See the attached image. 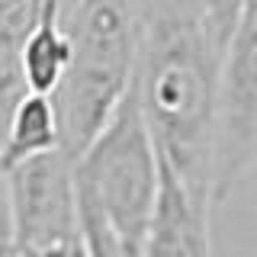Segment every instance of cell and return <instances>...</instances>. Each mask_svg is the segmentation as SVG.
I'll return each mask as SVG.
<instances>
[{
  "label": "cell",
  "mask_w": 257,
  "mask_h": 257,
  "mask_svg": "<svg viewBox=\"0 0 257 257\" xmlns=\"http://www.w3.org/2000/svg\"><path fill=\"white\" fill-rule=\"evenodd\" d=\"M222 48L209 36L196 0H174L139 16L132 90L161 161L190 199L212 215V155L219 116Z\"/></svg>",
  "instance_id": "6da1fadb"
},
{
  "label": "cell",
  "mask_w": 257,
  "mask_h": 257,
  "mask_svg": "<svg viewBox=\"0 0 257 257\" xmlns=\"http://www.w3.org/2000/svg\"><path fill=\"white\" fill-rule=\"evenodd\" d=\"M68 68L52 93L61 151L77 158L109 122L135 80L139 10L135 0H71L64 7Z\"/></svg>",
  "instance_id": "7a4b0ae2"
},
{
  "label": "cell",
  "mask_w": 257,
  "mask_h": 257,
  "mask_svg": "<svg viewBox=\"0 0 257 257\" xmlns=\"http://www.w3.org/2000/svg\"><path fill=\"white\" fill-rule=\"evenodd\" d=\"M158 180L161 158L155 139L142 119L135 90H128L109 122L74 158L77 206L100 219L122 247L142 254Z\"/></svg>",
  "instance_id": "3957f363"
},
{
  "label": "cell",
  "mask_w": 257,
  "mask_h": 257,
  "mask_svg": "<svg viewBox=\"0 0 257 257\" xmlns=\"http://www.w3.org/2000/svg\"><path fill=\"white\" fill-rule=\"evenodd\" d=\"M257 164V16L244 20L222 55L212 155V209Z\"/></svg>",
  "instance_id": "277c9868"
},
{
  "label": "cell",
  "mask_w": 257,
  "mask_h": 257,
  "mask_svg": "<svg viewBox=\"0 0 257 257\" xmlns=\"http://www.w3.org/2000/svg\"><path fill=\"white\" fill-rule=\"evenodd\" d=\"M4 180L16 247L55 251L80 241V209L71 155L58 148L29 158L4 171Z\"/></svg>",
  "instance_id": "5b68a950"
},
{
  "label": "cell",
  "mask_w": 257,
  "mask_h": 257,
  "mask_svg": "<svg viewBox=\"0 0 257 257\" xmlns=\"http://www.w3.org/2000/svg\"><path fill=\"white\" fill-rule=\"evenodd\" d=\"M209 219L212 215H206L193 203L180 177L161 161L158 199L151 209V222L145 228L142 257H212Z\"/></svg>",
  "instance_id": "8992f818"
},
{
  "label": "cell",
  "mask_w": 257,
  "mask_h": 257,
  "mask_svg": "<svg viewBox=\"0 0 257 257\" xmlns=\"http://www.w3.org/2000/svg\"><path fill=\"white\" fill-rule=\"evenodd\" d=\"M64 7H68V0H45L36 29L23 42L20 74L26 84V93L52 96L64 68H68L71 45H68V29H64Z\"/></svg>",
  "instance_id": "52a82bcc"
},
{
  "label": "cell",
  "mask_w": 257,
  "mask_h": 257,
  "mask_svg": "<svg viewBox=\"0 0 257 257\" xmlns=\"http://www.w3.org/2000/svg\"><path fill=\"white\" fill-rule=\"evenodd\" d=\"M61 148V128L52 96L23 93L0 132V171Z\"/></svg>",
  "instance_id": "ba28073f"
},
{
  "label": "cell",
  "mask_w": 257,
  "mask_h": 257,
  "mask_svg": "<svg viewBox=\"0 0 257 257\" xmlns=\"http://www.w3.org/2000/svg\"><path fill=\"white\" fill-rule=\"evenodd\" d=\"M42 7L45 0H0V132L20 96L26 93L20 74V52L29 32L36 29Z\"/></svg>",
  "instance_id": "9c48e42d"
},
{
  "label": "cell",
  "mask_w": 257,
  "mask_h": 257,
  "mask_svg": "<svg viewBox=\"0 0 257 257\" xmlns=\"http://www.w3.org/2000/svg\"><path fill=\"white\" fill-rule=\"evenodd\" d=\"M196 10L203 16L209 36L215 39V45L225 55L231 36L238 32L241 20H244V0H196Z\"/></svg>",
  "instance_id": "30bf717a"
},
{
  "label": "cell",
  "mask_w": 257,
  "mask_h": 257,
  "mask_svg": "<svg viewBox=\"0 0 257 257\" xmlns=\"http://www.w3.org/2000/svg\"><path fill=\"white\" fill-rule=\"evenodd\" d=\"M74 247V244H71ZM71 247H55V251H32V247H13L7 257H71Z\"/></svg>",
  "instance_id": "8fae6325"
},
{
  "label": "cell",
  "mask_w": 257,
  "mask_h": 257,
  "mask_svg": "<svg viewBox=\"0 0 257 257\" xmlns=\"http://www.w3.org/2000/svg\"><path fill=\"white\" fill-rule=\"evenodd\" d=\"M167 4H174V0H135V10H139V16H148V13H155Z\"/></svg>",
  "instance_id": "7c38bea8"
},
{
  "label": "cell",
  "mask_w": 257,
  "mask_h": 257,
  "mask_svg": "<svg viewBox=\"0 0 257 257\" xmlns=\"http://www.w3.org/2000/svg\"><path fill=\"white\" fill-rule=\"evenodd\" d=\"M71 257H87V251H84V241H77V244L71 247Z\"/></svg>",
  "instance_id": "4fadbf2b"
}]
</instances>
